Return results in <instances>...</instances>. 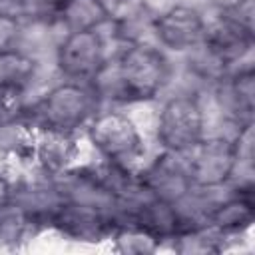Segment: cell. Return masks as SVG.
I'll return each instance as SVG.
<instances>
[{"instance_id": "obj_3", "label": "cell", "mask_w": 255, "mask_h": 255, "mask_svg": "<svg viewBox=\"0 0 255 255\" xmlns=\"http://www.w3.org/2000/svg\"><path fill=\"white\" fill-rule=\"evenodd\" d=\"M203 128L205 116L199 98L193 94L173 96L159 110L155 126L157 143L163 151L183 155L203 137Z\"/></svg>"}, {"instance_id": "obj_8", "label": "cell", "mask_w": 255, "mask_h": 255, "mask_svg": "<svg viewBox=\"0 0 255 255\" xmlns=\"http://www.w3.org/2000/svg\"><path fill=\"white\" fill-rule=\"evenodd\" d=\"M137 185L147 195L175 205H181L193 193L185 159H179V153L171 151H163L161 157L153 159L143 169Z\"/></svg>"}, {"instance_id": "obj_4", "label": "cell", "mask_w": 255, "mask_h": 255, "mask_svg": "<svg viewBox=\"0 0 255 255\" xmlns=\"http://www.w3.org/2000/svg\"><path fill=\"white\" fill-rule=\"evenodd\" d=\"M88 135L102 157L126 171L143 155V139L135 124L122 112H102L94 116Z\"/></svg>"}, {"instance_id": "obj_5", "label": "cell", "mask_w": 255, "mask_h": 255, "mask_svg": "<svg viewBox=\"0 0 255 255\" xmlns=\"http://www.w3.org/2000/svg\"><path fill=\"white\" fill-rule=\"evenodd\" d=\"M183 155L193 189H217L235 177L237 159L229 137L203 135Z\"/></svg>"}, {"instance_id": "obj_1", "label": "cell", "mask_w": 255, "mask_h": 255, "mask_svg": "<svg viewBox=\"0 0 255 255\" xmlns=\"http://www.w3.org/2000/svg\"><path fill=\"white\" fill-rule=\"evenodd\" d=\"M171 76L167 56L149 44L129 42L114 60V92L126 102H143L155 98Z\"/></svg>"}, {"instance_id": "obj_13", "label": "cell", "mask_w": 255, "mask_h": 255, "mask_svg": "<svg viewBox=\"0 0 255 255\" xmlns=\"http://www.w3.org/2000/svg\"><path fill=\"white\" fill-rule=\"evenodd\" d=\"M112 20V12L104 0H62L58 22L68 32L100 30Z\"/></svg>"}, {"instance_id": "obj_19", "label": "cell", "mask_w": 255, "mask_h": 255, "mask_svg": "<svg viewBox=\"0 0 255 255\" xmlns=\"http://www.w3.org/2000/svg\"><path fill=\"white\" fill-rule=\"evenodd\" d=\"M10 201H12V187H10L8 179L0 173V211L6 209L10 205Z\"/></svg>"}, {"instance_id": "obj_7", "label": "cell", "mask_w": 255, "mask_h": 255, "mask_svg": "<svg viewBox=\"0 0 255 255\" xmlns=\"http://www.w3.org/2000/svg\"><path fill=\"white\" fill-rule=\"evenodd\" d=\"M203 14L189 4H173L151 20V30L157 42L171 52H189L205 34Z\"/></svg>"}, {"instance_id": "obj_16", "label": "cell", "mask_w": 255, "mask_h": 255, "mask_svg": "<svg viewBox=\"0 0 255 255\" xmlns=\"http://www.w3.org/2000/svg\"><path fill=\"white\" fill-rule=\"evenodd\" d=\"M18 16L34 24L58 22L62 0H18Z\"/></svg>"}, {"instance_id": "obj_15", "label": "cell", "mask_w": 255, "mask_h": 255, "mask_svg": "<svg viewBox=\"0 0 255 255\" xmlns=\"http://www.w3.org/2000/svg\"><path fill=\"white\" fill-rule=\"evenodd\" d=\"M34 74V62L20 50L10 54H0V86L26 84Z\"/></svg>"}, {"instance_id": "obj_17", "label": "cell", "mask_w": 255, "mask_h": 255, "mask_svg": "<svg viewBox=\"0 0 255 255\" xmlns=\"http://www.w3.org/2000/svg\"><path fill=\"white\" fill-rule=\"evenodd\" d=\"M22 40V18L0 10V54L16 52Z\"/></svg>"}, {"instance_id": "obj_10", "label": "cell", "mask_w": 255, "mask_h": 255, "mask_svg": "<svg viewBox=\"0 0 255 255\" xmlns=\"http://www.w3.org/2000/svg\"><path fill=\"white\" fill-rule=\"evenodd\" d=\"M201 42L231 68L233 64L241 62L253 48V30L245 28L227 14H219L213 24L205 26Z\"/></svg>"}, {"instance_id": "obj_14", "label": "cell", "mask_w": 255, "mask_h": 255, "mask_svg": "<svg viewBox=\"0 0 255 255\" xmlns=\"http://www.w3.org/2000/svg\"><path fill=\"white\" fill-rule=\"evenodd\" d=\"M114 239L118 243V249L124 253H147V251H155L159 245L157 237H153L149 231L129 221H126L116 229Z\"/></svg>"}, {"instance_id": "obj_11", "label": "cell", "mask_w": 255, "mask_h": 255, "mask_svg": "<svg viewBox=\"0 0 255 255\" xmlns=\"http://www.w3.org/2000/svg\"><path fill=\"white\" fill-rule=\"evenodd\" d=\"M255 203L251 195V185L241 187L235 195L213 203L205 213V225L217 235H233L245 231L253 223Z\"/></svg>"}, {"instance_id": "obj_9", "label": "cell", "mask_w": 255, "mask_h": 255, "mask_svg": "<svg viewBox=\"0 0 255 255\" xmlns=\"http://www.w3.org/2000/svg\"><path fill=\"white\" fill-rule=\"evenodd\" d=\"M50 221L54 227H58L62 233L74 237L76 241H102L110 233V211H104L100 207L82 205L74 201H64L58 197L56 205L50 209Z\"/></svg>"}, {"instance_id": "obj_2", "label": "cell", "mask_w": 255, "mask_h": 255, "mask_svg": "<svg viewBox=\"0 0 255 255\" xmlns=\"http://www.w3.org/2000/svg\"><path fill=\"white\" fill-rule=\"evenodd\" d=\"M98 92L86 82L66 80L54 86L36 106V122L54 133H72L96 116Z\"/></svg>"}, {"instance_id": "obj_6", "label": "cell", "mask_w": 255, "mask_h": 255, "mask_svg": "<svg viewBox=\"0 0 255 255\" xmlns=\"http://www.w3.org/2000/svg\"><path fill=\"white\" fill-rule=\"evenodd\" d=\"M58 70L76 82L96 80L104 70L106 62V42L100 30H80L68 32L56 50Z\"/></svg>"}, {"instance_id": "obj_12", "label": "cell", "mask_w": 255, "mask_h": 255, "mask_svg": "<svg viewBox=\"0 0 255 255\" xmlns=\"http://www.w3.org/2000/svg\"><path fill=\"white\" fill-rule=\"evenodd\" d=\"M223 106L237 126L253 122V104H255V72L253 66L229 70L227 76L219 82Z\"/></svg>"}, {"instance_id": "obj_20", "label": "cell", "mask_w": 255, "mask_h": 255, "mask_svg": "<svg viewBox=\"0 0 255 255\" xmlns=\"http://www.w3.org/2000/svg\"><path fill=\"white\" fill-rule=\"evenodd\" d=\"M6 2H18V0H6Z\"/></svg>"}, {"instance_id": "obj_18", "label": "cell", "mask_w": 255, "mask_h": 255, "mask_svg": "<svg viewBox=\"0 0 255 255\" xmlns=\"http://www.w3.org/2000/svg\"><path fill=\"white\" fill-rule=\"evenodd\" d=\"M251 0H209V4L219 12V14H231L239 8H243Z\"/></svg>"}]
</instances>
